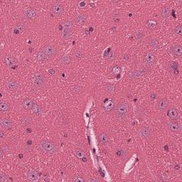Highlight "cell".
<instances>
[{
  "label": "cell",
  "mask_w": 182,
  "mask_h": 182,
  "mask_svg": "<svg viewBox=\"0 0 182 182\" xmlns=\"http://www.w3.org/2000/svg\"><path fill=\"white\" fill-rule=\"evenodd\" d=\"M0 134H1V137H3V136H4V133H3L2 131L0 132Z\"/></svg>",
  "instance_id": "49"
},
{
  "label": "cell",
  "mask_w": 182,
  "mask_h": 182,
  "mask_svg": "<svg viewBox=\"0 0 182 182\" xmlns=\"http://www.w3.org/2000/svg\"><path fill=\"white\" fill-rule=\"evenodd\" d=\"M4 63H5V64L7 65L8 67L14 68L17 66V60L15 58V57L12 56H6L4 57Z\"/></svg>",
  "instance_id": "11"
},
{
  "label": "cell",
  "mask_w": 182,
  "mask_h": 182,
  "mask_svg": "<svg viewBox=\"0 0 182 182\" xmlns=\"http://www.w3.org/2000/svg\"><path fill=\"white\" fill-rule=\"evenodd\" d=\"M31 110H32V113H34L35 115H40L42 113L41 107L36 103H35L34 107H33Z\"/></svg>",
  "instance_id": "32"
},
{
  "label": "cell",
  "mask_w": 182,
  "mask_h": 182,
  "mask_svg": "<svg viewBox=\"0 0 182 182\" xmlns=\"http://www.w3.org/2000/svg\"><path fill=\"white\" fill-rule=\"evenodd\" d=\"M1 125L4 130H10L13 127V122L9 118H2L1 120Z\"/></svg>",
  "instance_id": "21"
},
{
  "label": "cell",
  "mask_w": 182,
  "mask_h": 182,
  "mask_svg": "<svg viewBox=\"0 0 182 182\" xmlns=\"http://www.w3.org/2000/svg\"><path fill=\"white\" fill-rule=\"evenodd\" d=\"M138 133L142 139H148L152 135V130L149 127L144 126L139 129Z\"/></svg>",
  "instance_id": "6"
},
{
  "label": "cell",
  "mask_w": 182,
  "mask_h": 182,
  "mask_svg": "<svg viewBox=\"0 0 182 182\" xmlns=\"http://www.w3.org/2000/svg\"><path fill=\"white\" fill-rule=\"evenodd\" d=\"M48 73H49V74H51V75H54V74H55V71L51 68V69L48 70Z\"/></svg>",
  "instance_id": "46"
},
{
  "label": "cell",
  "mask_w": 182,
  "mask_h": 182,
  "mask_svg": "<svg viewBox=\"0 0 182 182\" xmlns=\"http://www.w3.org/2000/svg\"><path fill=\"white\" fill-rule=\"evenodd\" d=\"M124 59H125V60H128L129 59H130V56H129L127 54V55H125V56H124Z\"/></svg>",
  "instance_id": "48"
},
{
  "label": "cell",
  "mask_w": 182,
  "mask_h": 182,
  "mask_svg": "<svg viewBox=\"0 0 182 182\" xmlns=\"http://www.w3.org/2000/svg\"><path fill=\"white\" fill-rule=\"evenodd\" d=\"M167 115L171 120H177L179 118V113L175 107H170L168 109Z\"/></svg>",
  "instance_id": "13"
},
{
  "label": "cell",
  "mask_w": 182,
  "mask_h": 182,
  "mask_svg": "<svg viewBox=\"0 0 182 182\" xmlns=\"http://www.w3.org/2000/svg\"><path fill=\"white\" fill-rule=\"evenodd\" d=\"M32 124V119L29 116H24L22 118V125L24 127H28Z\"/></svg>",
  "instance_id": "30"
},
{
  "label": "cell",
  "mask_w": 182,
  "mask_h": 182,
  "mask_svg": "<svg viewBox=\"0 0 182 182\" xmlns=\"http://www.w3.org/2000/svg\"><path fill=\"white\" fill-rule=\"evenodd\" d=\"M44 75L42 73L38 72L34 74L32 79L33 85L36 88H41L44 84Z\"/></svg>",
  "instance_id": "3"
},
{
  "label": "cell",
  "mask_w": 182,
  "mask_h": 182,
  "mask_svg": "<svg viewBox=\"0 0 182 182\" xmlns=\"http://www.w3.org/2000/svg\"><path fill=\"white\" fill-rule=\"evenodd\" d=\"M147 73V70L145 68H142L139 70H133L132 71L130 72V77L132 78H137L139 77L142 76V75H145Z\"/></svg>",
  "instance_id": "15"
},
{
  "label": "cell",
  "mask_w": 182,
  "mask_h": 182,
  "mask_svg": "<svg viewBox=\"0 0 182 182\" xmlns=\"http://www.w3.org/2000/svg\"><path fill=\"white\" fill-rule=\"evenodd\" d=\"M169 106V102L166 98H162L157 103V109L159 111H164L167 109Z\"/></svg>",
  "instance_id": "19"
},
{
  "label": "cell",
  "mask_w": 182,
  "mask_h": 182,
  "mask_svg": "<svg viewBox=\"0 0 182 182\" xmlns=\"http://www.w3.org/2000/svg\"><path fill=\"white\" fill-rule=\"evenodd\" d=\"M156 53L154 51H147L145 53V56H144V62L145 63V64L147 65V66H152L156 62Z\"/></svg>",
  "instance_id": "4"
},
{
  "label": "cell",
  "mask_w": 182,
  "mask_h": 182,
  "mask_svg": "<svg viewBox=\"0 0 182 182\" xmlns=\"http://www.w3.org/2000/svg\"><path fill=\"white\" fill-rule=\"evenodd\" d=\"M120 71H121L120 66H117V65H115V66H113V68H112V69H111L112 73L114 74V75H117V74H119L120 73Z\"/></svg>",
  "instance_id": "36"
},
{
  "label": "cell",
  "mask_w": 182,
  "mask_h": 182,
  "mask_svg": "<svg viewBox=\"0 0 182 182\" xmlns=\"http://www.w3.org/2000/svg\"><path fill=\"white\" fill-rule=\"evenodd\" d=\"M71 60H72V58L70 56H63L60 58V63L63 65H68L71 63Z\"/></svg>",
  "instance_id": "33"
},
{
  "label": "cell",
  "mask_w": 182,
  "mask_h": 182,
  "mask_svg": "<svg viewBox=\"0 0 182 182\" xmlns=\"http://www.w3.org/2000/svg\"><path fill=\"white\" fill-rule=\"evenodd\" d=\"M10 110V103L6 102V101H1L0 102V110L1 112H8Z\"/></svg>",
  "instance_id": "29"
},
{
  "label": "cell",
  "mask_w": 182,
  "mask_h": 182,
  "mask_svg": "<svg viewBox=\"0 0 182 182\" xmlns=\"http://www.w3.org/2000/svg\"><path fill=\"white\" fill-rule=\"evenodd\" d=\"M75 155L77 156L78 159H80L81 160H83V162H86L87 161V158H86V154H85L84 151L81 149L78 148L75 150Z\"/></svg>",
  "instance_id": "26"
},
{
  "label": "cell",
  "mask_w": 182,
  "mask_h": 182,
  "mask_svg": "<svg viewBox=\"0 0 182 182\" xmlns=\"http://www.w3.org/2000/svg\"><path fill=\"white\" fill-rule=\"evenodd\" d=\"M98 142L102 145H107L110 142L109 136L105 132H101L98 134Z\"/></svg>",
  "instance_id": "20"
},
{
  "label": "cell",
  "mask_w": 182,
  "mask_h": 182,
  "mask_svg": "<svg viewBox=\"0 0 182 182\" xmlns=\"http://www.w3.org/2000/svg\"><path fill=\"white\" fill-rule=\"evenodd\" d=\"M105 89L106 92H113L114 91H115V86H114V85L109 84V85H107V86H105Z\"/></svg>",
  "instance_id": "38"
},
{
  "label": "cell",
  "mask_w": 182,
  "mask_h": 182,
  "mask_svg": "<svg viewBox=\"0 0 182 182\" xmlns=\"http://www.w3.org/2000/svg\"><path fill=\"white\" fill-rule=\"evenodd\" d=\"M71 35H72L71 32H63L62 33V37H63V39L67 40L71 37Z\"/></svg>",
  "instance_id": "44"
},
{
  "label": "cell",
  "mask_w": 182,
  "mask_h": 182,
  "mask_svg": "<svg viewBox=\"0 0 182 182\" xmlns=\"http://www.w3.org/2000/svg\"><path fill=\"white\" fill-rule=\"evenodd\" d=\"M147 26L149 29L153 31V30H155V29H157V28H158L159 24H158V22H157V21L156 20V19H149L147 21Z\"/></svg>",
  "instance_id": "23"
},
{
  "label": "cell",
  "mask_w": 182,
  "mask_h": 182,
  "mask_svg": "<svg viewBox=\"0 0 182 182\" xmlns=\"http://www.w3.org/2000/svg\"><path fill=\"white\" fill-rule=\"evenodd\" d=\"M114 111H115V115H116L118 117H125L129 112L128 104L125 102L118 103V104L114 107Z\"/></svg>",
  "instance_id": "2"
},
{
  "label": "cell",
  "mask_w": 182,
  "mask_h": 182,
  "mask_svg": "<svg viewBox=\"0 0 182 182\" xmlns=\"http://www.w3.org/2000/svg\"><path fill=\"white\" fill-rule=\"evenodd\" d=\"M63 32H71L73 28V22L71 20H65L62 22Z\"/></svg>",
  "instance_id": "14"
},
{
  "label": "cell",
  "mask_w": 182,
  "mask_h": 182,
  "mask_svg": "<svg viewBox=\"0 0 182 182\" xmlns=\"http://www.w3.org/2000/svg\"><path fill=\"white\" fill-rule=\"evenodd\" d=\"M137 115L140 117H143L145 115V109L142 107H139L137 108Z\"/></svg>",
  "instance_id": "41"
},
{
  "label": "cell",
  "mask_w": 182,
  "mask_h": 182,
  "mask_svg": "<svg viewBox=\"0 0 182 182\" xmlns=\"http://www.w3.org/2000/svg\"><path fill=\"white\" fill-rule=\"evenodd\" d=\"M28 179L31 181H36L39 179V174L36 170H31L28 173Z\"/></svg>",
  "instance_id": "25"
},
{
  "label": "cell",
  "mask_w": 182,
  "mask_h": 182,
  "mask_svg": "<svg viewBox=\"0 0 182 182\" xmlns=\"http://www.w3.org/2000/svg\"><path fill=\"white\" fill-rule=\"evenodd\" d=\"M174 33H175L176 34L179 35V36H181L182 35V26L181 25V24H179V25H177V26L174 27Z\"/></svg>",
  "instance_id": "37"
},
{
  "label": "cell",
  "mask_w": 182,
  "mask_h": 182,
  "mask_svg": "<svg viewBox=\"0 0 182 182\" xmlns=\"http://www.w3.org/2000/svg\"><path fill=\"white\" fill-rule=\"evenodd\" d=\"M149 46L152 48H159V43L157 39H152L149 41Z\"/></svg>",
  "instance_id": "35"
},
{
  "label": "cell",
  "mask_w": 182,
  "mask_h": 182,
  "mask_svg": "<svg viewBox=\"0 0 182 182\" xmlns=\"http://www.w3.org/2000/svg\"><path fill=\"white\" fill-rule=\"evenodd\" d=\"M165 126L169 131L173 132H179L181 130V125L177 120H168L165 123Z\"/></svg>",
  "instance_id": "5"
},
{
  "label": "cell",
  "mask_w": 182,
  "mask_h": 182,
  "mask_svg": "<svg viewBox=\"0 0 182 182\" xmlns=\"http://www.w3.org/2000/svg\"><path fill=\"white\" fill-rule=\"evenodd\" d=\"M24 24L22 22H19L15 25L14 29V32L16 34H19L24 31Z\"/></svg>",
  "instance_id": "27"
},
{
  "label": "cell",
  "mask_w": 182,
  "mask_h": 182,
  "mask_svg": "<svg viewBox=\"0 0 182 182\" xmlns=\"http://www.w3.org/2000/svg\"><path fill=\"white\" fill-rule=\"evenodd\" d=\"M72 57L75 60H80L83 57V52L80 49H75L73 51Z\"/></svg>",
  "instance_id": "28"
},
{
  "label": "cell",
  "mask_w": 182,
  "mask_h": 182,
  "mask_svg": "<svg viewBox=\"0 0 182 182\" xmlns=\"http://www.w3.org/2000/svg\"><path fill=\"white\" fill-rule=\"evenodd\" d=\"M37 16V12L34 9H28L24 12V16L26 19H32L36 17Z\"/></svg>",
  "instance_id": "17"
},
{
  "label": "cell",
  "mask_w": 182,
  "mask_h": 182,
  "mask_svg": "<svg viewBox=\"0 0 182 182\" xmlns=\"http://www.w3.org/2000/svg\"><path fill=\"white\" fill-rule=\"evenodd\" d=\"M166 68L170 73L174 74V75H177L179 73V64L177 63V62H169L166 66Z\"/></svg>",
  "instance_id": "12"
},
{
  "label": "cell",
  "mask_w": 182,
  "mask_h": 182,
  "mask_svg": "<svg viewBox=\"0 0 182 182\" xmlns=\"http://www.w3.org/2000/svg\"><path fill=\"white\" fill-rule=\"evenodd\" d=\"M6 87L10 91H16L19 90V84L16 80L14 79H10L7 80L5 83Z\"/></svg>",
  "instance_id": "10"
},
{
  "label": "cell",
  "mask_w": 182,
  "mask_h": 182,
  "mask_svg": "<svg viewBox=\"0 0 182 182\" xmlns=\"http://www.w3.org/2000/svg\"><path fill=\"white\" fill-rule=\"evenodd\" d=\"M0 181L1 182H7L8 181V177L4 173H1L0 174Z\"/></svg>",
  "instance_id": "42"
},
{
  "label": "cell",
  "mask_w": 182,
  "mask_h": 182,
  "mask_svg": "<svg viewBox=\"0 0 182 182\" xmlns=\"http://www.w3.org/2000/svg\"><path fill=\"white\" fill-rule=\"evenodd\" d=\"M88 181H100V179H90L88 180Z\"/></svg>",
  "instance_id": "47"
},
{
  "label": "cell",
  "mask_w": 182,
  "mask_h": 182,
  "mask_svg": "<svg viewBox=\"0 0 182 182\" xmlns=\"http://www.w3.org/2000/svg\"><path fill=\"white\" fill-rule=\"evenodd\" d=\"M51 12L56 16H60L64 12V7L59 2H56L51 6Z\"/></svg>",
  "instance_id": "8"
},
{
  "label": "cell",
  "mask_w": 182,
  "mask_h": 182,
  "mask_svg": "<svg viewBox=\"0 0 182 182\" xmlns=\"http://www.w3.org/2000/svg\"><path fill=\"white\" fill-rule=\"evenodd\" d=\"M35 103L32 99L31 98H25V99L23 101L22 103V106L24 107V109L26 110H32V108L34 107Z\"/></svg>",
  "instance_id": "16"
},
{
  "label": "cell",
  "mask_w": 182,
  "mask_h": 182,
  "mask_svg": "<svg viewBox=\"0 0 182 182\" xmlns=\"http://www.w3.org/2000/svg\"><path fill=\"white\" fill-rule=\"evenodd\" d=\"M170 50L171 52L176 56L179 58H181L182 56V48L180 45L175 44L171 46Z\"/></svg>",
  "instance_id": "18"
},
{
  "label": "cell",
  "mask_w": 182,
  "mask_h": 182,
  "mask_svg": "<svg viewBox=\"0 0 182 182\" xmlns=\"http://www.w3.org/2000/svg\"><path fill=\"white\" fill-rule=\"evenodd\" d=\"M39 146L42 151L48 154H54L57 152V147L54 142L48 140H41Z\"/></svg>",
  "instance_id": "1"
},
{
  "label": "cell",
  "mask_w": 182,
  "mask_h": 182,
  "mask_svg": "<svg viewBox=\"0 0 182 182\" xmlns=\"http://www.w3.org/2000/svg\"><path fill=\"white\" fill-rule=\"evenodd\" d=\"M36 58H37V60L39 61H45V60H46L48 59V58H47L45 53L41 50V51H39L37 53V54H36Z\"/></svg>",
  "instance_id": "31"
},
{
  "label": "cell",
  "mask_w": 182,
  "mask_h": 182,
  "mask_svg": "<svg viewBox=\"0 0 182 182\" xmlns=\"http://www.w3.org/2000/svg\"><path fill=\"white\" fill-rule=\"evenodd\" d=\"M8 150H9V148H8V147L7 146V145H1V158H2L4 154H6V153L8 151Z\"/></svg>",
  "instance_id": "39"
},
{
  "label": "cell",
  "mask_w": 182,
  "mask_h": 182,
  "mask_svg": "<svg viewBox=\"0 0 182 182\" xmlns=\"http://www.w3.org/2000/svg\"><path fill=\"white\" fill-rule=\"evenodd\" d=\"M115 154H116L117 157H120V158H126L127 156L128 155V150L126 148H117L115 151Z\"/></svg>",
  "instance_id": "22"
},
{
  "label": "cell",
  "mask_w": 182,
  "mask_h": 182,
  "mask_svg": "<svg viewBox=\"0 0 182 182\" xmlns=\"http://www.w3.org/2000/svg\"><path fill=\"white\" fill-rule=\"evenodd\" d=\"M115 107V101L112 98H107L104 101L103 104V108L105 111L110 112Z\"/></svg>",
  "instance_id": "9"
},
{
  "label": "cell",
  "mask_w": 182,
  "mask_h": 182,
  "mask_svg": "<svg viewBox=\"0 0 182 182\" xmlns=\"http://www.w3.org/2000/svg\"><path fill=\"white\" fill-rule=\"evenodd\" d=\"M156 97H157V95H156L155 93H152L150 95V98H151V99L152 100V101H154V100L156 99Z\"/></svg>",
  "instance_id": "45"
},
{
  "label": "cell",
  "mask_w": 182,
  "mask_h": 182,
  "mask_svg": "<svg viewBox=\"0 0 182 182\" xmlns=\"http://www.w3.org/2000/svg\"><path fill=\"white\" fill-rule=\"evenodd\" d=\"M73 180V181H75V182H83V181H85L84 178L80 175L74 176Z\"/></svg>",
  "instance_id": "40"
},
{
  "label": "cell",
  "mask_w": 182,
  "mask_h": 182,
  "mask_svg": "<svg viewBox=\"0 0 182 182\" xmlns=\"http://www.w3.org/2000/svg\"><path fill=\"white\" fill-rule=\"evenodd\" d=\"M144 36H145V32L143 31H138L136 33V38L139 40L142 39Z\"/></svg>",
  "instance_id": "43"
},
{
  "label": "cell",
  "mask_w": 182,
  "mask_h": 182,
  "mask_svg": "<svg viewBox=\"0 0 182 182\" xmlns=\"http://www.w3.org/2000/svg\"><path fill=\"white\" fill-rule=\"evenodd\" d=\"M170 8L167 6H164L161 8L160 10V15L163 19H166L170 14Z\"/></svg>",
  "instance_id": "24"
},
{
  "label": "cell",
  "mask_w": 182,
  "mask_h": 182,
  "mask_svg": "<svg viewBox=\"0 0 182 182\" xmlns=\"http://www.w3.org/2000/svg\"><path fill=\"white\" fill-rule=\"evenodd\" d=\"M75 23L78 24H84L86 22V19L84 16L81 14H78L75 17Z\"/></svg>",
  "instance_id": "34"
},
{
  "label": "cell",
  "mask_w": 182,
  "mask_h": 182,
  "mask_svg": "<svg viewBox=\"0 0 182 182\" xmlns=\"http://www.w3.org/2000/svg\"><path fill=\"white\" fill-rule=\"evenodd\" d=\"M42 51L45 53L48 59L52 58L53 57L55 56L56 54V49L55 46L53 45H46L42 48Z\"/></svg>",
  "instance_id": "7"
}]
</instances>
